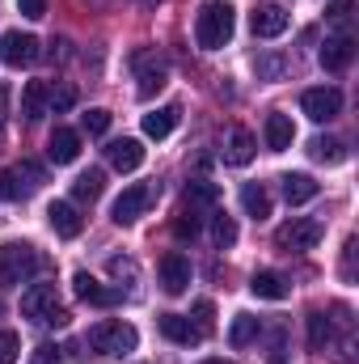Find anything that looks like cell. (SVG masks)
<instances>
[{"mask_svg": "<svg viewBox=\"0 0 359 364\" xmlns=\"http://www.w3.org/2000/svg\"><path fill=\"white\" fill-rule=\"evenodd\" d=\"M233 30H237V13H233V4H224V0H207V4L199 9V17H194V43H199L203 51H220V47L233 38Z\"/></svg>", "mask_w": 359, "mask_h": 364, "instance_id": "1", "label": "cell"}, {"mask_svg": "<svg viewBox=\"0 0 359 364\" xmlns=\"http://www.w3.org/2000/svg\"><path fill=\"white\" fill-rule=\"evenodd\" d=\"M38 267H43V259H38L34 246H26V242H4L0 246V284L21 288L38 275Z\"/></svg>", "mask_w": 359, "mask_h": 364, "instance_id": "2", "label": "cell"}, {"mask_svg": "<svg viewBox=\"0 0 359 364\" xmlns=\"http://www.w3.org/2000/svg\"><path fill=\"white\" fill-rule=\"evenodd\" d=\"M136 343H140L136 326L118 322V318H106V322H97L89 331V348L97 356H127V352H136Z\"/></svg>", "mask_w": 359, "mask_h": 364, "instance_id": "3", "label": "cell"}, {"mask_svg": "<svg viewBox=\"0 0 359 364\" xmlns=\"http://www.w3.org/2000/svg\"><path fill=\"white\" fill-rule=\"evenodd\" d=\"M43 182H47V174H43L38 161H21V166H13V170L0 174V199H26V195H34Z\"/></svg>", "mask_w": 359, "mask_h": 364, "instance_id": "4", "label": "cell"}, {"mask_svg": "<svg viewBox=\"0 0 359 364\" xmlns=\"http://www.w3.org/2000/svg\"><path fill=\"white\" fill-rule=\"evenodd\" d=\"M317 242H321V225L309 220V216H296V220H287V225L275 233V246L287 250V255H304V250H313Z\"/></svg>", "mask_w": 359, "mask_h": 364, "instance_id": "5", "label": "cell"}, {"mask_svg": "<svg viewBox=\"0 0 359 364\" xmlns=\"http://www.w3.org/2000/svg\"><path fill=\"white\" fill-rule=\"evenodd\" d=\"M157 199V186H148V182H136V186H127L118 199H114V208H110V220L114 225H131V220H140L144 212H148V203Z\"/></svg>", "mask_w": 359, "mask_h": 364, "instance_id": "6", "label": "cell"}, {"mask_svg": "<svg viewBox=\"0 0 359 364\" xmlns=\"http://www.w3.org/2000/svg\"><path fill=\"white\" fill-rule=\"evenodd\" d=\"M43 51H38V38L34 34H21V30H4L0 34V60L9 64V68H26V64H34Z\"/></svg>", "mask_w": 359, "mask_h": 364, "instance_id": "7", "label": "cell"}, {"mask_svg": "<svg viewBox=\"0 0 359 364\" xmlns=\"http://www.w3.org/2000/svg\"><path fill=\"white\" fill-rule=\"evenodd\" d=\"M300 106H304V114H309L313 123H330V119H338V110H343V93L334 90V85H321V90H304Z\"/></svg>", "mask_w": 359, "mask_h": 364, "instance_id": "8", "label": "cell"}, {"mask_svg": "<svg viewBox=\"0 0 359 364\" xmlns=\"http://www.w3.org/2000/svg\"><path fill=\"white\" fill-rule=\"evenodd\" d=\"M55 309H60V301H55V284H30V288L21 292V314H26V318L47 322Z\"/></svg>", "mask_w": 359, "mask_h": 364, "instance_id": "9", "label": "cell"}, {"mask_svg": "<svg viewBox=\"0 0 359 364\" xmlns=\"http://www.w3.org/2000/svg\"><path fill=\"white\" fill-rule=\"evenodd\" d=\"M287 9L283 4H254V13H250V30H254V38H279L283 30H287Z\"/></svg>", "mask_w": 359, "mask_h": 364, "instance_id": "10", "label": "cell"}, {"mask_svg": "<svg viewBox=\"0 0 359 364\" xmlns=\"http://www.w3.org/2000/svg\"><path fill=\"white\" fill-rule=\"evenodd\" d=\"M317 60H321L326 73H343V68L355 60V38H351V34H334V38H326L321 51H317Z\"/></svg>", "mask_w": 359, "mask_h": 364, "instance_id": "11", "label": "cell"}, {"mask_svg": "<svg viewBox=\"0 0 359 364\" xmlns=\"http://www.w3.org/2000/svg\"><path fill=\"white\" fill-rule=\"evenodd\" d=\"M157 331H161L170 343H182V348H194V343L207 339V335H203L190 318H182V314H161V318H157Z\"/></svg>", "mask_w": 359, "mask_h": 364, "instance_id": "12", "label": "cell"}, {"mask_svg": "<svg viewBox=\"0 0 359 364\" xmlns=\"http://www.w3.org/2000/svg\"><path fill=\"white\" fill-rule=\"evenodd\" d=\"M72 288H77V296H81L85 305H118V301H123V292H118V288H106V284H101V279H93L89 272L72 275Z\"/></svg>", "mask_w": 359, "mask_h": 364, "instance_id": "13", "label": "cell"}, {"mask_svg": "<svg viewBox=\"0 0 359 364\" xmlns=\"http://www.w3.org/2000/svg\"><path fill=\"white\" fill-rule=\"evenodd\" d=\"M254 149H258L254 132H245V127H228L224 132V161L228 166H250L254 161Z\"/></svg>", "mask_w": 359, "mask_h": 364, "instance_id": "14", "label": "cell"}, {"mask_svg": "<svg viewBox=\"0 0 359 364\" xmlns=\"http://www.w3.org/2000/svg\"><path fill=\"white\" fill-rule=\"evenodd\" d=\"M106 157H110V166H114L118 174H131V170L144 166V144L131 140V136H123V140H114V144L106 149Z\"/></svg>", "mask_w": 359, "mask_h": 364, "instance_id": "15", "label": "cell"}, {"mask_svg": "<svg viewBox=\"0 0 359 364\" xmlns=\"http://www.w3.org/2000/svg\"><path fill=\"white\" fill-rule=\"evenodd\" d=\"M186 284H190V263H186V255L170 250V255L161 259V288H165L170 296H178V292H186Z\"/></svg>", "mask_w": 359, "mask_h": 364, "instance_id": "16", "label": "cell"}, {"mask_svg": "<svg viewBox=\"0 0 359 364\" xmlns=\"http://www.w3.org/2000/svg\"><path fill=\"white\" fill-rule=\"evenodd\" d=\"M136 73H140V97H153V93H161L165 90V64L157 60V55H136Z\"/></svg>", "mask_w": 359, "mask_h": 364, "instance_id": "17", "label": "cell"}, {"mask_svg": "<svg viewBox=\"0 0 359 364\" xmlns=\"http://www.w3.org/2000/svg\"><path fill=\"white\" fill-rule=\"evenodd\" d=\"M47 157H51L55 166L77 161V157H81V136H77L72 127H55V132H51V140H47Z\"/></svg>", "mask_w": 359, "mask_h": 364, "instance_id": "18", "label": "cell"}, {"mask_svg": "<svg viewBox=\"0 0 359 364\" xmlns=\"http://www.w3.org/2000/svg\"><path fill=\"white\" fill-rule=\"evenodd\" d=\"M47 220H51V229H55L60 237H77V233L85 229V220H81L77 203H68V199H55V203L47 208Z\"/></svg>", "mask_w": 359, "mask_h": 364, "instance_id": "19", "label": "cell"}, {"mask_svg": "<svg viewBox=\"0 0 359 364\" xmlns=\"http://www.w3.org/2000/svg\"><path fill=\"white\" fill-rule=\"evenodd\" d=\"M47 106H51V85L47 81H30L26 93H21V119L26 123H38L47 114Z\"/></svg>", "mask_w": 359, "mask_h": 364, "instance_id": "20", "label": "cell"}, {"mask_svg": "<svg viewBox=\"0 0 359 364\" xmlns=\"http://www.w3.org/2000/svg\"><path fill=\"white\" fill-rule=\"evenodd\" d=\"M174 127H178V106H157L144 114V136H153V140H165Z\"/></svg>", "mask_w": 359, "mask_h": 364, "instance_id": "21", "label": "cell"}, {"mask_svg": "<svg viewBox=\"0 0 359 364\" xmlns=\"http://www.w3.org/2000/svg\"><path fill=\"white\" fill-rule=\"evenodd\" d=\"M292 140H296L292 119H287V114H267V149H270V153L292 149Z\"/></svg>", "mask_w": 359, "mask_h": 364, "instance_id": "22", "label": "cell"}, {"mask_svg": "<svg viewBox=\"0 0 359 364\" xmlns=\"http://www.w3.org/2000/svg\"><path fill=\"white\" fill-rule=\"evenodd\" d=\"M309 348L313 352H330L334 348V318H326L321 309L309 314Z\"/></svg>", "mask_w": 359, "mask_h": 364, "instance_id": "23", "label": "cell"}, {"mask_svg": "<svg viewBox=\"0 0 359 364\" xmlns=\"http://www.w3.org/2000/svg\"><path fill=\"white\" fill-rule=\"evenodd\" d=\"M250 292L263 296V301H283V296H287V279H283L279 272H254Z\"/></svg>", "mask_w": 359, "mask_h": 364, "instance_id": "24", "label": "cell"}, {"mask_svg": "<svg viewBox=\"0 0 359 364\" xmlns=\"http://www.w3.org/2000/svg\"><path fill=\"white\" fill-rule=\"evenodd\" d=\"M283 199L287 203H309V199H317V182L309 178V174H283Z\"/></svg>", "mask_w": 359, "mask_h": 364, "instance_id": "25", "label": "cell"}, {"mask_svg": "<svg viewBox=\"0 0 359 364\" xmlns=\"http://www.w3.org/2000/svg\"><path fill=\"white\" fill-rule=\"evenodd\" d=\"M241 203H245V212L254 216V220H267L270 216V195L263 182H245L241 186Z\"/></svg>", "mask_w": 359, "mask_h": 364, "instance_id": "26", "label": "cell"}, {"mask_svg": "<svg viewBox=\"0 0 359 364\" xmlns=\"http://www.w3.org/2000/svg\"><path fill=\"white\" fill-rule=\"evenodd\" d=\"M199 225H203V212H199V203L186 199V208H182L178 220H174V233H178L182 242H194L199 237Z\"/></svg>", "mask_w": 359, "mask_h": 364, "instance_id": "27", "label": "cell"}, {"mask_svg": "<svg viewBox=\"0 0 359 364\" xmlns=\"http://www.w3.org/2000/svg\"><path fill=\"white\" fill-rule=\"evenodd\" d=\"M101 170H89V174H81V178L72 182V199H77V203H93V199H97V195H101Z\"/></svg>", "mask_w": 359, "mask_h": 364, "instance_id": "28", "label": "cell"}, {"mask_svg": "<svg viewBox=\"0 0 359 364\" xmlns=\"http://www.w3.org/2000/svg\"><path fill=\"white\" fill-rule=\"evenodd\" d=\"M211 237H216L220 250H228V246L237 242V225H233L228 212H211Z\"/></svg>", "mask_w": 359, "mask_h": 364, "instance_id": "29", "label": "cell"}, {"mask_svg": "<svg viewBox=\"0 0 359 364\" xmlns=\"http://www.w3.org/2000/svg\"><path fill=\"white\" fill-rule=\"evenodd\" d=\"M254 339H258V318L237 314V322H233V331H228V343H233V348H245V343H254Z\"/></svg>", "mask_w": 359, "mask_h": 364, "instance_id": "30", "label": "cell"}, {"mask_svg": "<svg viewBox=\"0 0 359 364\" xmlns=\"http://www.w3.org/2000/svg\"><path fill=\"white\" fill-rule=\"evenodd\" d=\"M309 153H313L317 161H330V166H334V161H343V144H338V140H330V136H317V140L309 144Z\"/></svg>", "mask_w": 359, "mask_h": 364, "instance_id": "31", "label": "cell"}, {"mask_svg": "<svg viewBox=\"0 0 359 364\" xmlns=\"http://www.w3.org/2000/svg\"><path fill=\"white\" fill-rule=\"evenodd\" d=\"M17 356H21L17 331H4V326H0V364H17Z\"/></svg>", "mask_w": 359, "mask_h": 364, "instance_id": "32", "label": "cell"}, {"mask_svg": "<svg viewBox=\"0 0 359 364\" xmlns=\"http://www.w3.org/2000/svg\"><path fill=\"white\" fill-rule=\"evenodd\" d=\"M81 127H85L89 136H101V132L110 127V110H101V106H93V110H85V114H81Z\"/></svg>", "mask_w": 359, "mask_h": 364, "instance_id": "33", "label": "cell"}, {"mask_svg": "<svg viewBox=\"0 0 359 364\" xmlns=\"http://www.w3.org/2000/svg\"><path fill=\"white\" fill-rule=\"evenodd\" d=\"M194 326L203 335H211V326H216V305L211 301H194Z\"/></svg>", "mask_w": 359, "mask_h": 364, "instance_id": "34", "label": "cell"}, {"mask_svg": "<svg viewBox=\"0 0 359 364\" xmlns=\"http://www.w3.org/2000/svg\"><path fill=\"white\" fill-rule=\"evenodd\" d=\"M351 9H355V0H330V4H326V21L347 26V21H351Z\"/></svg>", "mask_w": 359, "mask_h": 364, "instance_id": "35", "label": "cell"}, {"mask_svg": "<svg viewBox=\"0 0 359 364\" xmlns=\"http://www.w3.org/2000/svg\"><path fill=\"white\" fill-rule=\"evenodd\" d=\"M51 106H55V114L72 110V106H77V90H72V85H55V90H51Z\"/></svg>", "mask_w": 359, "mask_h": 364, "instance_id": "36", "label": "cell"}, {"mask_svg": "<svg viewBox=\"0 0 359 364\" xmlns=\"http://www.w3.org/2000/svg\"><path fill=\"white\" fill-rule=\"evenodd\" d=\"M17 9H21V17H30V21L47 17V0H17Z\"/></svg>", "mask_w": 359, "mask_h": 364, "instance_id": "37", "label": "cell"}, {"mask_svg": "<svg viewBox=\"0 0 359 364\" xmlns=\"http://www.w3.org/2000/svg\"><path fill=\"white\" fill-rule=\"evenodd\" d=\"M283 68H287V64H283V60H275V55H263V60H258V73H263V77H279Z\"/></svg>", "mask_w": 359, "mask_h": 364, "instance_id": "38", "label": "cell"}, {"mask_svg": "<svg viewBox=\"0 0 359 364\" xmlns=\"http://www.w3.org/2000/svg\"><path fill=\"white\" fill-rule=\"evenodd\" d=\"M110 275H114V279H123V275L136 279V263H127V259H110Z\"/></svg>", "mask_w": 359, "mask_h": 364, "instance_id": "39", "label": "cell"}, {"mask_svg": "<svg viewBox=\"0 0 359 364\" xmlns=\"http://www.w3.org/2000/svg\"><path fill=\"white\" fill-rule=\"evenodd\" d=\"M60 356H64V352H60L55 343H43V348H38V356H34V364H60Z\"/></svg>", "mask_w": 359, "mask_h": 364, "instance_id": "40", "label": "cell"}, {"mask_svg": "<svg viewBox=\"0 0 359 364\" xmlns=\"http://www.w3.org/2000/svg\"><path fill=\"white\" fill-rule=\"evenodd\" d=\"M4 114H9V85L0 81V127H4Z\"/></svg>", "mask_w": 359, "mask_h": 364, "instance_id": "41", "label": "cell"}, {"mask_svg": "<svg viewBox=\"0 0 359 364\" xmlns=\"http://www.w3.org/2000/svg\"><path fill=\"white\" fill-rule=\"evenodd\" d=\"M203 364H233V360H203Z\"/></svg>", "mask_w": 359, "mask_h": 364, "instance_id": "42", "label": "cell"}, {"mask_svg": "<svg viewBox=\"0 0 359 364\" xmlns=\"http://www.w3.org/2000/svg\"><path fill=\"white\" fill-rule=\"evenodd\" d=\"M275 364H283V360H275Z\"/></svg>", "mask_w": 359, "mask_h": 364, "instance_id": "43", "label": "cell"}, {"mask_svg": "<svg viewBox=\"0 0 359 364\" xmlns=\"http://www.w3.org/2000/svg\"><path fill=\"white\" fill-rule=\"evenodd\" d=\"M0 309H4V305H0Z\"/></svg>", "mask_w": 359, "mask_h": 364, "instance_id": "44", "label": "cell"}]
</instances>
